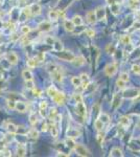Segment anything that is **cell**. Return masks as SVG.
I'll use <instances>...</instances> for the list:
<instances>
[{"mask_svg":"<svg viewBox=\"0 0 140 157\" xmlns=\"http://www.w3.org/2000/svg\"><path fill=\"white\" fill-rule=\"evenodd\" d=\"M51 23L48 22V21H43L42 23H40L39 26H38V28H39L40 32H49L50 29H51Z\"/></svg>","mask_w":140,"mask_h":157,"instance_id":"cell-6","label":"cell"},{"mask_svg":"<svg viewBox=\"0 0 140 157\" xmlns=\"http://www.w3.org/2000/svg\"><path fill=\"white\" fill-rule=\"evenodd\" d=\"M117 71V66L115 64H108L106 67H105V74H107L108 77H113Z\"/></svg>","mask_w":140,"mask_h":157,"instance_id":"cell-3","label":"cell"},{"mask_svg":"<svg viewBox=\"0 0 140 157\" xmlns=\"http://www.w3.org/2000/svg\"><path fill=\"white\" fill-rule=\"evenodd\" d=\"M81 83H82V80L80 77H72L71 78V84L73 85V86L78 87L81 85Z\"/></svg>","mask_w":140,"mask_h":157,"instance_id":"cell-27","label":"cell"},{"mask_svg":"<svg viewBox=\"0 0 140 157\" xmlns=\"http://www.w3.org/2000/svg\"><path fill=\"white\" fill-rule=\"evenodd\" d=\"M58 91H59V90L57 89L55 87H53V86H50V87L48 88V89H47V93H48V95L50 96V97H52V96H55V94L58 93Z\"/></svg>","mask_w":140,"mask_h":157,"instance_id":"cell-26","label":"cell"},{"mask_svg":"<svg viewBox=\"0 0 140 157\" xmlns=\"http://www.w3.org/2000/svg\"><path fill=\"white\" fill-rule=\"evenodd\" d=\"M110 7L112 13L114 14V15H118L119 14V4H118V2H114V3L110 4Z\"/></svg>","mask_w":140,"mask_h":157,"instance_id":"cell-23","label":"cell"},{"mask_svg":"<svg viewBox=\"0 0 140 157\" xmlns=\"http://www.w3.org/2000/svg\"><path fill=\"white\" fill-rule=\"evenodd\" d=\"M53 42H55V39L52 38V37H46L45 38V43L48 45H52L53 44Z\"/></svg>","mask_w":140,"mask_h":157,"instance_id":"cell-43","label":"cell"},{"mask_svg":"<svg viewBox=\"0 0 140 157\" xmlns=\"http://www.w3.org/2000/svg\"><path fill=\"white\" fill-rule=\"evenodd\" d=\"M42 131L43 132L47 131V124H43V126H42Z\"/></svg>","mask_w":140,"mask_h":157,"instance_id":"cell-52","label":"cell"},{"mask_svg":"<svg viewBox=\"0 0 140 157\" xmlns=\"http://www.w3.org/2000/svg\"><path fill=\"white\" fill-rule=\"evenodd\" d=\"M52 47H53V50L55 51H61L63 50V43L60 40H55V42H53V44H52Z\"/></svg>","mask_w":140,"mask_h":157,"instance_id":"cell-16","label":"cell"},{"mask_svg":"<svg viewBox=\"0 0 140 157\" xmlns=\"http://www.w3.org/2000/svg\"><path fill=\"white\" fill-rule=\"evenodd\" d=\"M7 107L10 108V109H15V106H16V102L14 101V99H7Z\"/></svg>","mask_w":140,"mask_h":157,"instance_id":"cell-37","label":"cell"},{"mask_svg":"<svg viewBox=\"0 0 140 157\" xmlns=\"http://www.w3.org/2000/svg\"><path fill=\"white\" fill-rule=\"evenodd\" d=\"M17 152H18V156H24L26 153V149L25 147H23V146H19L18 147V150H17Z\"/></svg>","mask_w":140,"mask_h":157,"instance_id":"cell-32","label":"cell"},{"mask_svg":"<svg viewBox=\"0 0 140 157\" xmlns=\"http://www.w3.org/2000/svg\"><path fill=\"white\" fill-rule=\"evenodd\" d=\"M116 85H117L118 88H120V89H124V87H126V82H124V81L120 80V79H118L117 82H116Z\"/></svg>","mask_w":140,"mask_h":157,"instance_id":"cell-40","label":"cell"},{"mask_svg":"<svg viewBox=\"0 0 140 157\" xmlns=\"http://www.w3.org/2000/svg\"><path fill=\"white\" fill-rule=\"evenodd\" d=\"M47 108V102L43 101V102L40 103V109L41 110H45Z\"/></svg>","mask_w":140,"mask_h":157,"instance_id":"cell-48","label":"cell"},{"mask_svg":"<svg viewBox=\"0 0 140 157\" xmlns=\"http://www.w3.org/2000/svg\"><path fill=\"white\" fill-rule=\"evenodd\" d=\"M15 109L19 112H25L26 109H27V104L24 102H21V101H18L16 102V106H15Z\"/></svg>","mask_w":140,"mask_h":157,"instance_id":"cell-13","label":"cell"},{"mask_svg":"<svg viewBox=\"0 0 140 157\" xmlns=\"http://www.w3.org/2000/svg\"><path fill=\"white\" fill-rule=\"evenodd\" d=\"M22 78L24 79L25 81H30L33 80V74L30 69H24L22 71Z\"/></svg>","mask_w":140,"mask_h":157,"instance_id":"cell-18","label":"cell"},{"mask_svg":"<svg viewBox=\"0 0 140 157\" xmlns=\"http://www.w3.org/2000/svg\"><path fill=\"white\" fill-rule=\"evenodd\" d=\"M101 121V122L104 123V124H106V123H108L109 121H110V116L108 115V114H106V113H101V119H99Z\"/></svg>","mask_w":140,"mask_h":157,"instance_id":"cell-35","label":"cell"},{"mask_svg":"<svg viewBox=\"0 0 140 157\" xmlns=\"http://www.w3.org/2000/svg\"><path fill=\"white\" fill-rule=\"evenodd\" d=\"M65 144H67V147H69L71 150H74V147H75V142H74V140H73V138L72 137H67L66 138V140H65Z\"/></svg>","mask_w":140,"mask_h":157,"instance_id":"cell-22","label":"cell"},{"mask_svg":"<svg viewBox=\"0 0 140 157\" xmlns=\"http://www.w3.org/2000/svg\"><path fill=\"white\" fill-rule=\"evenodd\" d=\"M26 63H27V66L30 68H34L36 67L37 64H38V60H37L36 58H32V59H28Z\"/></svg>","mask_w":140,"mask_h":157,"instance_id":"cell-25","label":"cell"},{"mask_svg":"<svg viewBox=\"0 0 140 157\" xmlns=\"http://www.w3.org/2000/svg\"><path fill=\"white\" fill-rule=\"evenodd\" d=\"M121 43L124 45H128L131 43V37L129 35H124L121 37Z\"/></svg>","mask_w":140,"mask_h":157,"instance_id":"cell-29","label":"cell"},{"mask_svg":"<svg viewBox=\"0 0 140 157\" xmlns=\"http://www.w3.org/2000/svg\"><path fill=\"white\" fill-rule=\"evenodd\" d=\"M74 150L80 156L85 157V156H90V155H91L88 149H87L86 147H84V146H82V144H75Z\"/></svg>","mask_w":140,"mask_h":157,"instance_id":"cell-1","label":"cell"},{"mask_svg":"<svg viewBox=\"0 0 140 157\" xmlns=\"http://www.w3.org/2000/svg\"><path fill=\"white\" fill-rule=\"evenodd\" d=\"M85 58L84 57H74L73 60L71 61V63L74 65L75 67H80V66H83L85 64Z\"/></svg>","mask_w":140,"mask_h":157,"instance_id":"cell-11","label":"cell"},{"mask_svg":"<svg viewBox=\"0 0 140 157\" xmlns=\"http://www.w3.org/2000/svg\"><path fill=\"white\" fill-rule=\"evenodd\" d=\"M110 156H114V157H122L124 153L119 148H113L110 152Z\"/></svg>","mask_w":140,"mask_h":157,"instance_id":"cell-15","label":"cell"},{"mask_svg":"<svg viewBox=\"0 0 140 157\" xmlns=\"http://www.w3.org/2000/svg\"><path fill=\"white\" fill-rule=\"evenodd\" d=\"M94 128L97 130V131H101V130H103V128H104V123L101 122L99 119H96L94 121Z\"/></svg>","mask_w":140,"mask_h":157,"instance_id":"cell-24","label":"cell"},{"mask_svg":"<svg viewBox=\"0 0 140 157\" xmlns=\"http://www.w3.org/2000/svg\"><path fill=\"white\" fill-rule=\"evenodd\" d=\"M30 122L32 125H35L37 123V116H36V113H30Z\"/></svg>","mask_w":140,"mask_h":157,"instance_id":"cell-38","label":"cell"},{"mask_svg":"<svg viewBox=\"0 0 140 157\" xmlns=\"http://www.w3.org/2000/svg\"><path fill=\"white\" fill-rule=\"evenodd\" d=\"M51 77H52V79L55 81V82H59V83H61V82L63 81V74L61 72V70L59 69V67L57 68L55 71H52Z\"/></svg>","mask_w":140,"mask_h":157,"instance_id":"cell-8","label":"cell"},{"mask_svg":"<svg viewBox=\"0 0 140 157\" xmlns=\"http://www.w3.org/2000/svg\"><path fill=\"white\" fill-rule=\"evenodd\" d=\"M120 101L121 99L118 97V95L116 94V95H114V97H113V106L115 107V108H117L118 106H119V104H120Z\"/></svg>","mask_w":140,"mask_h":157,"instance_id":"cell-34","label":"cell"},{"mask_svg":"<svg viewBox=\"0 0 140 157\" xmlns=\"http://www.w3.org/2000/svg\"><path fill=\"white\" fill-rule=\"evenodd\" d=\"M85 32H86V35L88 36V37H90V38H93V37H94V36H95V32H94V29L88 28V29H86Z\"/></svg>","mask_w":140,"mask_h":157,"instance_id":"cell-39","label":"cell"},{"mask_svg":"<svg viewBox=\"0 0 140 157\" xmlns=\"http://www.w3.org/2000/svg\"><path fill=\"white\" fill-rule=\"evenodd\" d=\"M132 70H133V72L135 74H137V76H139L140 74V65L138 64H134L133 66H132Z\"/></svg>","mask_w":140,"mask_h":157,"instance_id":"cell-36","label":"cell"},{"mask_svg":"<svg viewBox=\"0 0 140 157\" xmlns=\"http://www.w3.org/2000/svg\"><path fill=\"white\" fill-rule=\"evenodd\" d=\"M50 132H51V135L53 137H58V135H59V130L57 128V126L53 125L50 127Z\"/></svg>","mask_w":140,"mask_h":157,"instance_id":"cell-31","label":"cell"},{"mask_svg":"<svg viewBox=\"0 0 140 157\" xmlns=\"http://www.w3.org/2000/svg\"><path fill=\"white\" fill-rule=\"evenodd\" d=\"M131 124V121L130 119L128 117V116H122V117H120L119 119V125L121 126V127H129Z\"/></svg>","mask_w":140,"mask_h":157,"instance_id":"cell-17","label":"cell"},{"mask_svg":"<svg viewBox=\"0 0 140 157\" xmlns=\"http://www.w3.org/2000/svg\"><path fill=\"white\" fill-rule=\"evenodd\" d=\"M28 136L36 139V138L39 137V132L37 131L36 129H30V131H28Z\"/></svg>","mask_w":140,"mask_h":157,"instance_id":"cell-28","label":"cell"},{"mask_svg":"<svg viewBox=\"0 0 140 157\" xmlns=\"http://www.w3.org/2000/svg\"><path fill=\"white\" fill-rule=\"evenodd\" d=\"M51 99H53V102H55V104H58V105H63L64 102H65V94L63 92L58 91V93H57L55 96H52Z\"/></svg>","mask_w":140,"mask_h":157,"instance_id":"cell-5","label":"cell"},{"mask_svg":"<svg viewBox=\"0 0 140 157\" xmlns=\"http://www.w3.org/2000/svg\"><path fill=\"white\" fill-rule=\"evenodd\" d=\"M26 87L28 88V89H33L35 85H34V81L30 80V81H26Z\"/></svg>","mask_w":140,"mask_h":157,"instance_id":"cell-46","label":"cell"},{"mask_svg":"<svg viewBox=\"0 0 140 157\" xmlns=\"http://www.w3.org/2000/svg\"><path fill=\"white\" fill-rule=\"evenodd\" d=\"M18 39H19V37H18L16 34H13V35L11 36V40H12V41H16Z\"/></svg>","mask_w":140,"mask_h":157,"instance_id":"cell-51","label":"cell"},{"mask_svg":"<svg viewBox=\"0 0 140 157\" xmlns=\"http://www.w3.org/2000/svg\"><path fill=\"white\" fill-rule=\"evenodd\" d=\"M73 99H75V102L76 103L83 102V97H82V95L80 94V93H75V94H73Z\"/></svg>","mask_w":140,"mask_h":157,"instance_id":"cell-41","label":"cell"},{"mask_svg":"<svg viewBox=\"0 0 140 157\" xmlns=\"http://www.w3.org/2000/svg\"><path fill=\"white\" fill-rule=\"evenodd\" d=\"M55 115H57V109H55V108H51L50 111H49V117L53 119V117H55Z\"/></svg>","mask_w":140,"mask_h":157,"instance_id":"cell-44","label":"cell"},{"mask_svg":"<svg viewBox=\"0 0 140 157\" xmlns=\"http://www.w3.org/2000/svg\"><path fill=\"white\" fill-rule=\"evenodd\" d=\"M64 27H65V29L67 32H72L74 30L75 25L73 24V22H72L71 20H65V21H64Z\"/></svg>","mask_w":140,"mask_h":157,"instance_id":"cell-14","label":"cell"},{"mask_svg":"<svg viewBox=\"0 0 140 157\" xmlns=\"http://www.w3.org/2000/svg\"><path fill=\"white\" fill-rule=\"evenodd\" d=\"M94 12H95V15H96L97 20H103L106 18V11H105V7H97Z\"/></svg>","mask_w":140,"mask_h":157,"instance_id":"cell-10","label":"cell"},{"mask_svg":"<svg viewBox=\"0 0 140 157\" xmlns=\"http://www.w3.org/2000/svg\"><path fill=\"white\" fill-rule=\"evenodd\" d=\"M33 92H34V94H35V95L36 96H41V94H42V91H41V90H39L38 89V88H37V87H34L33 89Z\"/></svg>","mask_w":140,"mask_h":157,"instance_id":"cell-45","label":"cell"},{"mask_svg":"<svg viewBox=\"0 0 140 157\" xmlns=\"http://www.w3.org/2000/svg\"><path fill=\"white\" fill-rule=\"evenodd\" d=\"M28 7H30V11L32 16H37V15H39V14L41 13V7H40V4L34 3Z\"/></svg>","mask_w":140,"mask_h":157,"instance_id":"cell-9","label":"cell"},{"mask_svg":"<svg viewBox=\"0 0 140 157\" xmlns=\"http://www.w3.org/2000/svg\"><path fill=\"white\" fill-rule=\"evenodd\" d=\"M48 17L51 21H57V20L59 19V12H57V11H50L48 13Z\"/></svg>","mask_w":140,"mask_h":157,"instance_id":"cell-21","label":"cell"},{"mask_svg":"<svg viewBox=\"0 0 140 157\" xmlns=\"http://www.w3.org/2000/svg\"><path fill=\"white\" fill-rule=\"evenodd\" d=\"M104 134H101V133H99V134L97 135V141L98 144H103V140H104Z\"/></svg>","mask_w":140,"mask_h":157,"instance_id":"cell-49","label":"cell"},{"mask_svg":"<svg viewBox=\"0 0 140 157\" xmlns=\"http://www.w3.org/2000/svg\"><path fill=\"white\" fill-rule=\"evenodd\" d=\"M134 28L135 29H140V21H135L133 24Z\"/></svg>","mask_w":140,"mask_h":157,"instance_id":"cell-50","label":"cell"},{"mask_svg":"<svg viewBox=\"0 0 140 157\" xmlns=\"http://www.w3.org/2000/svg\"><path fill=\"white\" fill-rule=\"evenodd\" d=\"M7 61L10 63L11 65H16L17 63H18V56L15 54V52H13V51H11V52H7Z\"/></svg>","mask_w":140,"mask_h":157,"instance_id":"cell-4","label":"cell"},{"mask_svg":"<svg viewBox=\"0 0 140 157\" xmlns=\"http://www.w3.org/2000/svg\"><path fill=\"white\" fill-rule=\"evenodd\" d=\"M76 113L81 116L86 115V106L84 105L83 102L78 103V105H76Z\"/></svg>","mask_w":140,"mask_h":157,"instance_id":"cell-12","label":"cell"},{"mask_svg":"<svg viewBox=\"0 0 140 157\" xmlns=\"http://www.w3.org/2000/svg\"><path fill=\"white\" fill-rule=\"evenodd\" d=\"M60 54H58V58H60L61 60H64V61H69L71 62L72 60H73V58H74V56H73V54L72 52H70V51H59Z\"/></svg>","mask_w":140,"mask_h":157,"instance_id":"cell-2","label":"cell"},{"mask_svg":"<svg viewBox=\"0 0 140 157\" xmlns=\"http://www.w3.org/2000/svg\"><path fill=\"white\" fill-rule=\"evenodd\" d=\"M5 128H7V132H9L10 134H15L17 131V126L15 125V124H13V123H7Z\"/></svg>","mask_w":140,"mask_h":157,"instance_id":"cell-19","label":"cell"},{"mask_svg":"<svg viewBox=\"0 0 140 157\" xmlns=\"http://www.w3.org/2000/svg\"><path fill=\"white\" fill-rule=\"evenodd\" d=\"M71 21L73 22V24H74L75 26H81L82 24H83V19H82V17L78 16V15H75V16L72 18Z\"/></svg>","mask_w":140,"mask_h":157,"instance_id":"cell-20","label":"cell"},{"mask_svg":"<svg viewBox=\"0 0 140 157\" xmlns=\"http://www.w3.org/2000/svg\"><path fill=\"white\" fill-rule=\"evenodd\" d=\"M21 32H22V34H24V35H27V34H30V26H23L22 28H21Z\"/></svg>","mask_w":140,"mask_h":157,"instance_id":"cell-42","label":"cell"},{"mask_svg":"<svg viewBox=\"0 0 140 157\" xmlns=\"http://www.w3.org/2000/svg\"><path fill=\"white\" fill-rule=\"evenodd\" d=\"M86 19H87V22L90 23V24H94L96 21H97V18H96V15H95L94 11H89L87 15H86Z\"/></svg>","mask_w":140,"mask_h":157,"instance_id":"cell-7","label":"cell"},{"mask_svg":"<svg viewBox=\"0 0 140 157\" xmlns=\"http://www.w3.org/2000/svg\"><path fill=\"white\" fill-rule=\"evenodd\" d=\"M81 80L82 82H86V81H89V76L88 74H81Z\"/></svg>","mask_w":140,"mask_h":157,"instance_id":"cell-47","label":"cell"},{"mask_svg":"<svg viewBox=\"0 0 140 157\" xmlns=\"http://www.w3.org/2000/svg\"><path fill=\"white\" fill-rule=\"evenodd\" d=\"M58 67H59V66H58L57 64H55V63H49V64H47V67H46V69H47V70H48L50 74H51L52 71H55Z\"/></svg>","mask_w":140,"mask_h":157,"instance_id":"cell-30","label":"cell"},{"mask_svg":"<svg viewBox=\"0 0 140 157\" xmlns=\"http://www.w3.org/2000/svg\"><path fill=\"white\" fill-rule=\"evenodd\" d=\"M120 80H122L124 82H129L130 81V76L128 72H121L120 74V78H119Z\"/></svg>","mask_w":140,"mask_h":157,"instance_id":"cell-33","label":"cell"}]
</instances>
